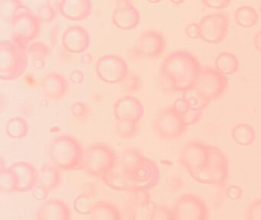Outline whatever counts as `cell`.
<instances>
[{"mask_svg":"<svg viewBox=\"0 0 261 220\" xmlns=\"http://www.w3.org/2000/svg\"><path fill=\"white\" fill-rule=\"evenodd\" d=\"M202 67L192 52L176 50L163 60L160 76L169 90L184 92L193 87Z\"/></svg>","mask_w":261,"mask_h":220,"instance_id":"cell-1","label":"cell"},{"mask_svg":"<svg viewBox=\"0 0 261 220\" xmlns=\"http://www.w3.org/2000/svg\"><path fill=\"white\" fill-rule=\"evenodd\" d=\"M53 164L61 171H72L83 166L85 151L76 138L62 134L55 138L48 148Z\"/></svg>","mask_w":261,"mask_h":220,"instance_id":"cell-2","label":"cell"},{"mask_svg":"<svg viewBox=\"0 0 261 220\" xmlns=\"http://www.w3.org/2000/svg\"><path fill=\"white\" fill-rule=\"evenodd\" d=\"M28 65V47L15 40L0 42V77L13 80L23 74Z\"/></svg>","mask_w":261,"mask_h":220,"instance_id":"cell-3","label":"cell"},{"mask_svg":"<svg viewBox=\"0 0 261 220\" xmlns=\"http://www.w3.org/2000/svg\"><path fill=\"white\" fill-rule=\"evenodd\" d=\"M117 163V155L111 146L94 143L85 151L82 168L88 175L101 179L114 171Z\"/></svg>","mask_w":261,"mask_h":220,"instance_id":"cell-4","label":"cell"},{"mask_svg":"<svg viewBox=\"0 0 261 220\" xmlns=\"http://www.w3.org/2000/svg\"><path fill=\"white\" fill-rule=\"evenodd\" d=\"M211 157L208 164L204 171L195 174L192 178L204 185L223 187L229 177V162L225 153L218 147L210 145Z\"/></svg>","mask_w":261,"mask_h":220,"instance_id":"cell-5","label":"cell"},{"mask_svg":"<svg viewBox=\"0 0 261 220\" xmlns=\"http://www.w3.org/2000/svg\"><path fill=\"white\" fill-rule=\"evenodd\" d=\"M210 157L209 144L198 139H192L186 142L180 149L178 162L192 177L205 169Z\"/></svg>","mask_w":261,"mask_h":220,"instance_id":"cell-6","label":"cell"},{"mask_svg":"<svg viewBox=\"0 0 261 220\" xmlns=\"http://www.w3.org/2000/svg\"><path fill=\"white\" fill-rule=\"evenodd\" d=\"M152 124L157 135L167 141L182 137L188 127L173 105L160 108L154 116Z\"/></svg>","mask_w":261,"mask_h":220,"instance_id":"cell-7","label":"cell"},{"mask_svg":"<svg viewBox=\"0 0 261 220\" xmlns=\"http://www.w3.org/2000/svg\"><path fill=\"white\" fill-rule=\"evenodd\" d=\"M227 85L228 80L226 75L218 71L215 67L206 66L202 67L197 76L193 88L212 102L225 93Z\"/></svg>","mask_w":261,"mask_h":220,"instance_id":"cell-8","label":"cell"},{"mask_svg":"<svg viewBox=\"0 0 261 220\" xmlns=\"http://www.w3.org/2000/svg\"><path fill=\"white\" fill-rule=\"evenodd\" d=\"M174 220H207L208 209L205 202L193 194L180 196L172 208Z\"/></svg>","mask_w":261,"mask_h":220,"instance_id":"cell-9","label":"cell"},{"mask_svg":"<svg viewBox=\"0 0 261 220\" xmlns=\"http://www.w3.org/2000/svg\"><path fill=\"white\" fill-rule=\"evenodd\" d=\"M230 24V18L226 12H215L204 15L198 25L200 38L210 44H218L225 38Z\"/></svg>","mask_w":261,"mask_h":220,"instance_id":"cell-10","label":"cell"},{"mask_svg":"<svg viewBox=\"0 0 261 220\" xmlns=\"http://www.w3.org/2000/svg\"><path fill=\"white\" fill-rule=\"evenodd\" d=\"M10 27L12 38L27 44L39 36L41 21L29 9L14 17L10 21Z\"/></svg>","mask_w":261,"mask_h":220,"instance_id":"cell-11","label":"cell"},{"mask_svg":"<svg viewBox=\"0 0 261 220\" xmlns=\"http://www.w3.org/2000/svg\"><path fill=\"white\" fill-rule=\"evenodd\" d=\"M95 70L102 81L111 84L123 82L129 73L125 60L113 53L99 58L96 62Z\"/></svg>","mask_w":261,"mask_h":220,"instance_id":"cell-12","label":"cell"},{"mask_svg":"<svg viewBox=\"0 0 261 220\" xmlns=\"http://www.w3.org/2000/svg\"><path fill=\"white\" fill-rule=\"evenodd\" d=\"M166 47V40L160 31L147 29L138 38L137 50L144 58L155 59L163 54Z\"/></svg>","mask_w":261,"mask_h":220,"instance_id":"cell-13","label":"cell"},{"mask_svg":"<svg viewBox=\"0 0 261 220\" xmlns=\"http://www.w3.org/2000/svg\"><path fill=\"white\" fill-rule=\"evenodd\" d=\"M114 114L117 121H129L139 123L144 114V107L136 96L126 95L116 101Z\"/></svg>","mask_w":261,"mask_h":220,"instance_id":"cell-14","label":"cell"},{"mask_svg":"<svg viewBox=\"0 0 261 220\" xmlns=\"http://www.w3.org/2000/svg\"><path fill=\"white\" fill-rule=\"evenodd\" d=\"M140 11L130 1L117 2L112 14L114 25L121 30L136 29L140 22Z\"/></svg>","mask_w":261,"mask_h":220,"instance_id":"cell-15","label":"cell"},{"mask_svg":"<svg viewBox=\"0 0 261 220\" xmlns=\"http://www.w3.org/2000/svg\"><path fill=\"white\" fill-rule=\"evenodd\" d=\"M127 177L134 186L149 190L158 184L160 180V171L154 160L145 157L141 166Z\"/></svg>","mask_w":261,"mask_h":220,"instance_id":"cell-16","label":"cell"},{"mask_svg":"<svg viewBox=\"0 0 261 220\" xmlns=\"http://www.w3.org/2000/svg\"><path fill=\"white\" fill-rule=\"evenodd\" d=\"M90 43L89 33L81 25L70 26L62 35V46L71 53H83L89 47Z\"/></svg>","mask_w":261,"mask_h":220,"instance_id":"cell-17","label":"cell"},{"mask_svg":"<svg viewBox=\"0 0 261 220\" xmlns=\"http://www.w3.org/2000/svg\"><path fill=\"white\" fill-rule=\"evenodd\" d=\"M17 179V192L33 191L37 185V173L35 167L28 161L16 162L10 167Z\"/></svg>","mask_w":261,"mask_h":220,"instance_id":"cell-18","label":"cell"},{"mask_svg":"<svg viewBox=\"0 0 261 220\" xmlns=\"http://www.w3.org/2000/svg\"><path fill=\"white\" fill-rule=\"evenodd\" d=\"M42 93L51 100H60L68 91L69 84L65 76L59 72L47 73L41 82Z\"/></svg>","mask_w":261,"mask_h":220,"instance_id":"cell-19","label":"cell"},{"mask_svg":"<svg viewBox=\"0 0 261 220\" xmlns=\"http://www.w3.org/2000/svg\"><path fill=\"white\" fill-rule=\"evenodd\" d=\"M36 220H71V209L62 200L50 199L39 206Z\"/></svg>","mask_w":261,"mask_h":220,"instance_id":"cell-20","label":"cell"},{"mask_svg":"<svg viewBox=\"0 0 261 220\" xmlns=\"http://www.w3.org/2000/svg\"><path fill=\"white\" fill-rule=\"evenodd\" d=\"M58 10L67 19L82 21L91 15L92 3L90 0H64L59 2Z\"/></svg>","mask_w":261,"mask_h":220,"instance_id":"cell-21","label":"cell"},{"mask_svg":"<svg viewBox=\"0 0 261 220\" xmlns=\"http://www.w3.org/2000/svg\"><path fill=\"white\" fill-rule=\"evenodd\" d=\"M90 220H122L121 209L111 202H95L90 214Z\"/></svg>","mask_w":261,"mask_h":220,"instance_id":"cell-22","label":"cell"},{"mask_svg":"<svg viewBox=\"0 0 261 220\" xmlns=\"http://www.w3.org/2000/svg\"><path fill=\"white\" fill-rule=\"evenodd\" d=\"M60 180V173L54 164L45 163L38 171L37 186L45 188L48 192L55 190L59 186Z\"/></svg>","mask_w":261,"mask_h":220,"instance_id":"cell-23","label":"cell"},{"mask_svg":"<svg viewBox=\"0 0 261 220\" xmlns=\"http://www.w3.org/2000/svg\"><path fill=\"white\" fill-rule=\"evenodd\" d=\"M145 156L141 151L134 148H127L121 156V164L125 175H130L135 172L144 161Z\"/></svg>","mask_w":261,"mask_h":220,"instance_id":"cell-24","label":"cell"},{"mask_svg":"<svg viewBox=\"0 0 261 220\" xmlns=\"http://www.w3.org/2000/svg\"><path fill=\"white\" fill-rule=\"evenodd\" d=\"M215 68L224 75H231L238 71L240 61L235 53L230 51L220 52L215 60Z\"/></svg>","mask_w":261,"mask_h":220,"instance_id":"cell-25","label":"cell"},{"mask_svg":"<svg viewBox=\"0 0 261 220\" xmlns=\"http://www.w3.org/2000/svg\"><path fill=\"white\" fill-rule=\"evenodd\" d=\"M233 140L238 145L249 146L254 143L256 134L254 128L251 125L244 122L237 124L231 129Z\"/></svg>","mask_w":261,"mask_h":220,"instance_id":"cell-26","label":"cell"},{"mask_svg":"<svg viewBox=\"0 0 261 220\" xmlns=\"http://www.w3.org/2000/svg\"><path fill=\"white\" fill-rule=\"evenodd\" d=\"M236 22L241 27L252 28L259 21L257 11L250 5L238 6L234 12Z\"/></svg>","mask_w":261,"mask_h":220,"instance_id":"cell-27","label":"cell"},{"mask_svg":"<svg viewBox=\"0 0 261 220\" xmlns=\"http://www.w3.org/2000/svg\"><path fill=\"white\" fill-rule=\"evenodd\" d=\"M172 105L187 126L195 125L202 117L203 111H196L189 106L182 97L177 99Z\"/></svg>","mask_w":261,"mask_h":220,"instance_id":"cell-28","label":"cell"},{"mask_svg":"<svg viewBox=\"0 0 261 220\" xmlns=\"http://www.w3.org/2000/svg\"><path fill=\"white\" fill-rule=\"evenodd\" d=\"M101 180L108 187L117 192H129L134 186V184L124 174L114 171L102 177Z\"/></svg>","mask_w":261,"mask_h":220,"instance_id":"cell-29","label":"cell"},{"mask_svg":"<svg viewBox=\"0 0 261 220\" xmlns=\"http://www.w3.org/2000/svg\"><path fill=\"white\" fill-rule=\"evenodd\" d=\"M29 126L27 119L19 116L11 118L6 124V132L13 139H22L28 134Z\"/></svg>","mask_w":261,"mask_h":220,"instance_id":"cell-30","label":"cell"},{"mask_svg":"<svg viewBox=\"0 0 261 220\" xmlns=\"http://www.w3.org/2000/svg\"><path fill=\"white\" fill-rule=\"evenodd\" d=\"M29 8L19 0H2L0 1V17L10 22L16 15Z\"/></svg>","mask_w":261,"mask_h":220,"instance_id":"cell-31","label":"cell"},{"mask_svg":"<svg viewBox=\"0 0 261 220\" xmlns=\"http://www.w3.org/2000/svg\"><path fill=\"white\" fill-rule=\"evenodd\" d=\"M181 97L185 99L189 106L192 107L196 111H204V109L208 106L209 103L211 102V101L206 99L193 87L182 92Z\"/></svg>","mask_w":261,"mask_h":220,"instance_id":"cell-32","label":"cell"},{"mask_svg":"<svg viewBox=\"0 0 261 220\" xmlns=\"http://www.w3.org/2000/svg\"><path fill=\"white\" fill-rule=\"evenodd\" d=\"M93 197V192L84 193L77 196L74 201V210L81 215H90L95 203Z\"/></svg>","mask_w":261,"mask_h":220,"instance_id":"cell-33","label":"cell"},{"mask_svg":"<svg viewBox=\"0 0 261 220\" xmlns=\"http://www.w3.org/2000/svg\"><path fill=\"white\" fill-rule=\"evenodd\" d=\"M129 193V201L136 207H146L151 204L150 194L148 189L134 185Z\"/></svg>","mask_w":261,"mask_h":220,"instance_id":"cell-34","label":"cell"},{"mask_svg":"<svg viewBox=\"0 0 261 220\" xmlns=\"http://www.w3.org/2000/svg\"><path fill=\"white\" fill-rule=\"evenodd\" d=\"M115 131L120 139H133L137 135L138 131V123L129 121H117Z\"/></svg>","mask_w":261,"mask_h":220,"instance_id":"cell-35","label":"cell"},{"mask_svg":"<svg viewBox=\"0 0 261 220\" xmlns=\"http://www.w3.org/2000/svg\"><path fill=\"white\" fill-rule=\"evenodd\" d=\"M17 179L10 168L0 171V189L3 192H17Z\"/></svg>","mask_w":261,"mask_h":220,"instance_id":"cell-36","label":"cell"},{"mask_svg":"<svg viewBox=\"0 0 261 220\" xmlns=\"http://www.w3.org/2000/svg\"><path fill=\"white\" fill-rule=\"evenodd\" d=\"M56 12L57 10L55 9L51 3L47 2L39 6V9H37V12H36V16L41 22L49 23L56 18V15H57Z\"/></svg>","mask_w":261,"mask_h":220,"instance_id":"cell-37","label":"cell"},{"mask_svg":"<svg viewBox=\"0 0 261 220\" xmlns=\"http://www.w3.org/2000/svg\"><path fill=\"white\" fill-rule=\"evenodd\" d=\"M51 52L49 46L42 41H33L28 47V53L35 59H44Z\"/></svg>","mask_w":261,"mask_h":220,"instance_id":"cell-38","label":"cell"},{"mask_svg":"<svg viewBox=\"0 0 261 220\" xmlns=\"http://www.w3.org/2000/svg\"><path fill=\"white\" fill-rule=\"evenodd\" d=\"M148 220H174L172 209L166 206H155L149 212Z\"/></svg>","mask_w":261,"mask_h":220,"instance_id":"cell-39","label":"cell"},{"mask_svg":"<svg viewBox=\"0 0 261 220\" xmlns=\"http://www.w3.org/2000/svg\"><path fill=\"white\" fill-rule=\"evenodd\" d=\"M140 78L135 73H128L123 82H121V90L123 93H136L140 87Z\"/></svg>","mask_w":261,"mask_h":220,"instance_id":"cell-40","label":"cell"},{"mask_svg":"<svg viewBox=\"0 0 261 220\" xmlns=\"http://www.w3.org/2000/svg\"><path fill=\"white\" fill-rule=\"evenodd\" d=\"M245 220H261V198L252 200L247 206Z\"/></svg>","mask_w":261,"mask_h":220,"instance_id":"cell-41","label":"cell"},{"mask_svg":"<svg viewBox=\"0 0 261 220\" xmlns=\"http://www.w3.org/2000/svg\"><path fill=\"white\" fill-rule=\"evenodd\" d=\"M71 114L79 120H86L91 116V108L85 102H76L71 107Z\"/></svg>","mask_w":261,"mask_h":220,"instance_id":"cell-42","label":"cell"},{"mask_svg":"<svg viewBox=\"0 0 261 220\" xmlns=\"http://www.w3.org/2000/svg\"><path fill=\"white\" fill-rule=\"evenodd\" d=\"M121 213L122 220H136L137 215V207L129 201L125 203Z\"/></svg>","mask_w":261,"mask_h":220,"instance_id":"cell-43","label":"cell"},{"mask_svg":"<svg viewBox=\"0 0 261 220\" xmlns=\"http://www.w3.org/2000/svg\"><path fill=\"white\" fill-rule=\"evenodd\" d=\"M226 195L230 200H238L242 197L243 190L238 185H231L227 187Z\"/></svg>","mask_w":261,"mask_h":220,"instance_id":"cell-44","label":"cell"},{"mask_svg":"<svg viewBox=\"0 0 261 220\" xmlns=\"http://www.w3.org/2000/svg\"><path fill=\"white\" fill-rule=\"evenodd\" d=\"M202 3L209 8L221 9L227 7L230 3V0H202Z\"/></svg>","mask_w":261,"mask_h":220,"instance_id":"cell-45","label":"cell"},{"mask_svg":"<svg viewBox=\"0 0 261 220\" xmlns=\"http://www.w3.org/2000/svg\"><path fill=\"white\" fill-rule=\"evenodd\" d=\"M185 31H186V35H187L189 38H194V39L200 38V29L198 23H189V24L186 25Z\"/></svg>","mask_w":261,"mask_h":220,"instance_id":"cell-46","label":"cell"},{"mask_svg":"<svg viewBox=\"0 0 261 220\" xmlns=\"http://www.w3.org/2000/svg\"><path fill=\"white\" fill-rule=\"evenodd\" d=\"M33 197L37 201H45L48 195V191L40 186H36L32 191Z\"/></svg>","mask_w":261,"mask_h":220,"instance_id":"cell-47","label":"cell"},{"mask_svg":"<svg viewBox=\"0 0 261 220\" xmlns=\"http://www.w3.org/2000/svg\"><path fill=\"white\" fill-rule=\"evenodd\" d=\"M253 44L255 47L261 52V29H259L253 35Z\"/></svg>","mask_w":261,"mask_h":220,"instance_id":"cell-48","label":"cell"},{"mask_svg":"<svg viewBox=\"0 0 261 220\" xmlns=\"http://www.w3.org/2000/svg\"><path fill=\"white\" fill-rule=\"evenodd\" d=\"M7 169V168H4V159H1V169H0V171H4V170Z\"/></svg>","mask_w":261,"mask_h":220,"instance_id":"cell-49","label":"cell"},{"mask_svg":"<svg viewBox=\"0 0 261 220\" xmlns=\"http://www.w3.org/2000/svg\"><path fill=\"white\" fill-rule=\"evenodd\" d=\"M259 11H260V15H261V6H260V7H259Z\"/></svg>","mask_w":261,"mask_h":220,"instance_id":"cell-50","label":"cell"}]
</instances>
